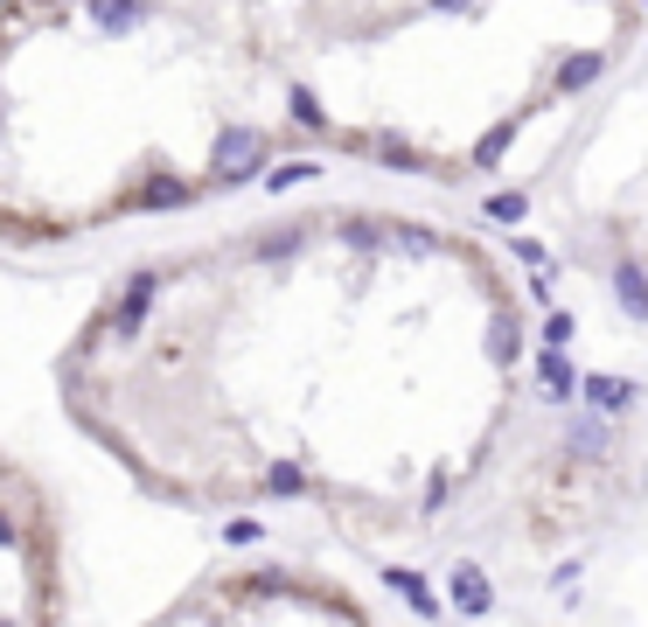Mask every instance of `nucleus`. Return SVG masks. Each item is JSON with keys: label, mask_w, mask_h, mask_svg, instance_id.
I'll return each mask as SVG.
<instances>
[{"label": "nucleus", "mask_w": 648, "mask_h": 627, "mask_svg": "<svg viewBox=\"0 0 648 627\" xmlns=\"http://www.w3.org/2000/svg\"><path fill=\"white\" fill-rule=\"evenodd\" d=\"M530 391V293L495 244L308 202L126 265L56 356L63 418L147 502L300 509L405 544L495 474Z\"/></svg>", "instance_id": "f257e3e1"}, {"label": "nucleus", "mask_w": 648, "mask_h": 627, "mask_svg": "<svg viewBox=\"0 0 648 627\" xmlns=\"http://www.w3.org/2000/svg\"><path fill=\"white\" fill-rule=\"evenodd\" d=\"M286 154L252 0H0V244L175 217Z\"/></svg>", "instance_id": "f03ea898"}, {"label": "nucleus", "mask_w": 648, "mask_h": 627, "mask_svg": "<svg viewBox=\"0 0 648 627\" xmlns=\"http://www.w3.org/2000/svg\"><path fill=\"white\" fill-rule=\"evenodd\" d=\"M308 154L467 188L635 56L641 0H252Z\"/></svg>", "instance_id": "7ed1b4c3"}, {"label": "nucleus", "mask_w": 648, "mask_h": 627, "mask_svg": "<svg viewBox=\"0 0 648 627\" xmlns=\"http://www.w3.org/2000/svg\"><path fill=\"white\" fill-rule=\"evenodd\" d=\"M140 627H384V620L335 572H314L293 558H238L182 585Z\"/></svg>", "instance_id": "20e7f679"}, {"label": "nucleus", "mask_w": 648, "mask_h": 627, "mask_svg": "<svg viewBox=\"0 0 648 627\" xmlns=\"http://www.w3.org/2000/svg\"><path fill=\"white\" fill-rule=\"evenodd\" d=\"M70 558L49 481L0 446V627H63Z\"/></svg>", "instance_id": "39448f33"}]
</instances>
